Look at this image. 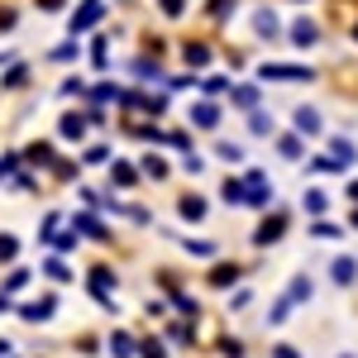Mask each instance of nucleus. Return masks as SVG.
Here are the masks:
<instances>
[{"label": "nucleus", "mask_w": 358, "mask_h": 358, "mask_svg": "<svg viewBox=\"0 0 358 358\" xmlns=\"http://www.w3.org/2000/svg\"><path fill=\"white\" fill-rule=\"evenodd\" d=\"M310 292H315V282H310V277H296V282H292V296H287V306L310 301Z\"/></svg>", "instance_id": "obj_1"}, {"label": "nucleus", "mask_w": 358, "mask_h": 358, "mask_svg": "<svg viewBox=\"0 0 358 358\" xmlns=\"http://www.w3.org/2000/svg\"><path fill=\"white\" fill-rule=\"evenodd\" d=\"M330 273H334V282L344 287V282H354V277H358V263H354V258H334Z\"/></svg>", "instance_id": "obj_2"}, {"label": "nucleus", "mask_w": 358, "mask_h": 358, "mask_svg": "<svg viewBox=\"0 0 358 358\" xmlns=\"http://www.w3.org/2000/svg\"><path fill=\"white\" fill-rule=\"evenodd\" d=\"M296 124H301V129H320V120H315L310 110H296Z\"/></svg>", "instance_id": "obj_3"}, {"label": "nucleus", "mask_w": 358, "mask_h": 358, "mask_svg": "<svg viewBox=\"0 0 358 358\" xmlns=\"http://www.w3.org/2000/svg\"><path fill=\"white\" fill-rule=\"evenodd\" d=\"M273 358H301V354H296V349H287V344H277V349H273Z\"/></svg>", "instance_id": "obj_4"}, {"label": "nucleus", "mask_w": 358, "mask_h": 358, "mask_svg": "<svg viewBox=\"0 0 358 358\" xmlns=\"http://www.w3.org/2000/svg\"><path fill=\"white\" fill-rule=\"evenodd\" d=\"M334 358H358V354H334Z\"/></svg>", "instance_id": "obj_5"}]
</instances>
